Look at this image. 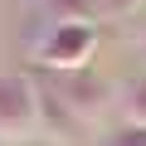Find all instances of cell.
<instances>
[{"label": "cell", "mask_w": 146, "mask_h": 146, "mask_svg": "<svg viewBox=\"0 0 146 146\" xmlns=\"http://www.w3.org/2000/svg\"><path fill=\"white\" fill-rule=\"evenodd\" d=\"M93 44H98V34H93L88 20H58L44 39V58L58 63V68H83L93 58Z\"/></svg>", "instance_id": "cell-2"}, {"label": "cell", "mask_w": 146, "mask_h": 146, "mask_svg": "<svg viewBox=\"0 0 146 146\" xmlns=\"http://www.w3.org/2000/svg\"><path fill=\"white\" fill-rule=\"evenodd\" d=\"M39 127V88L25 78H0V141H29Z\"/></svg>", "instance_id": "cell-1"}]
</instances>
